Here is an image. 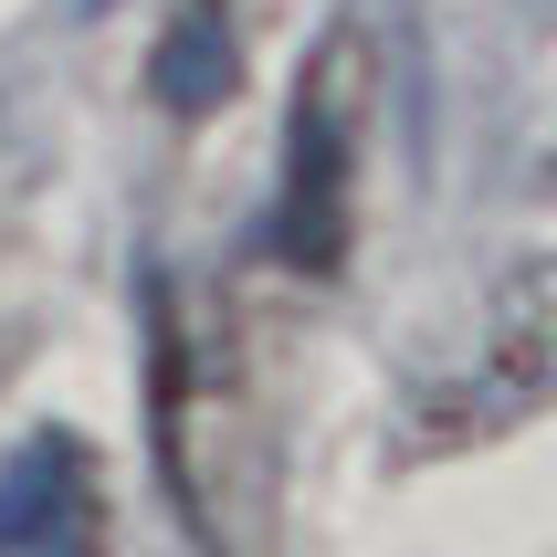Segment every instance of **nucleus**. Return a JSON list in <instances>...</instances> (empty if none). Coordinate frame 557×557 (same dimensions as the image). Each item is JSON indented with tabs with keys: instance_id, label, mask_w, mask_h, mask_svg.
<instances>
[{
	"instance_id": "obj_1",
	"label": "nucleus",
	"mask_w": 557,
	"mask_h": 557,
	"mask_svg": "<svg viewBox=\"0 0 557 557\" xmlns=\"http://www.w3.org/2000/svg\"><path fill=\"white\" fill-rule=\"evenodd\" d=\"M148 421L180 527L211 557H243L252 516H263V410H252L232 315H211L180 284H158L148 306Z\"/></svg>"
},
{
	"instance_id": "obj_2",
	"label": "nucleus",
	"mask_w": 557,
	"mask_h": 557,
	"mask_svg": "<svg viewBox=\"0 0 557 557\" xmlns=\"http://www.w3.org/2000/svg\"><path fill=\"white\" fill-rule=\"evenodd\" d=\"M547 400H557V252H536V263H516V274L484 295L463 358L410 389L400 453L432 463V453L495 442V432H516V421H536Z\"/></svg>"
},
{
	"instance_id": "obj_3",
	"label": "nucleus",
	"mask_w": 557,
	"mask_h": 557,
	"mask_svg": "<svg viewBox=\"0 0 557 557\" xmlns=\"http://www.w3.org/2000/svg\"><path fill=\"white\" fill-rule=\"evenodd\" d=\"M358 137H369V32L337 22L326 53L295 85V126H284V189H274V252L295 274H326L347 252V211H358Z\"/></svg>"
},
{
	"instance_id": "obj_4",
	"label": "nucleus",
	"mask_w": 557,
	"mask_h": 557,
	"mask_svg": "<svg viewBox=\"0 0 557 557\" xmlns=\"http://www.w3.org/2000/svg\"><path fill=\"white\" fill-rule=\"evenodd\" d=\"M106 547V484L74 432H32L0 463V557H95Z\"/></svg>"
},
{
	"instance_id": "obj_5",
	"label": "nucleus",
	"mask_w": 557,
	"mask_h": 557,
	"mask_svg": "<svg viewBox=\"0 0 557 557\" xmlns=\"http://www.w3.org/2000/svg\"><path fill=\"white\" fill-rule=\"evenodd\" d=\"M232 11L221 0H180V22L158 32V63H148V85L169 116H211L221 95H232Z\"/></svg>"
}]
</instances>
